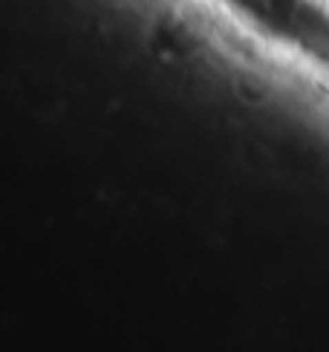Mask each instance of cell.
Segmentation results:
<instances>
[{"label": "cell", "mask_w": 329, "mask_h": 352, "mask_svg": "<svg viewBox=\"0 0 329 352\" xmlns=\"http://www.w3.org/2000/svg\"><path fill=\"white\" fill-rule=\"evenodd\" d=\"M234 93L246 107H263V104H268V98H272V93H268L260 81H251V78H237Z\"/></svg>", "instance_id": "1"}]
</instances>
